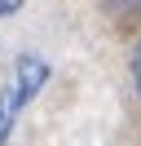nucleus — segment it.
I'll use <instances>...</instances> for the list:
<instances>
[{"instance_id":"1","label":"nucleus","mask_w":141,"mask_h":146,"mask_svg":"<svg viewBox=\"0 0 141 146\" xmlns=\"http://www.w3.org/2000/svg\"><path fill=\"white\" fill-rule=\"evenodd\" d=\"M22 5H26V0H0V18H13Z\"/></svg>"},{"instance_id":"2","label":"nucleus","mask_w":141,"mask_h":146,"mask_svg":"<svg viewBox=\"0 0 141 146\" xmlns=\"http://www.w3.org/2000/svg\"><path fill=\"white\" fill-rule=\"evenodd\" d=\"M132 80H137V89H141V44H137V58H132Z\"/></svg>"}]
</instances>
